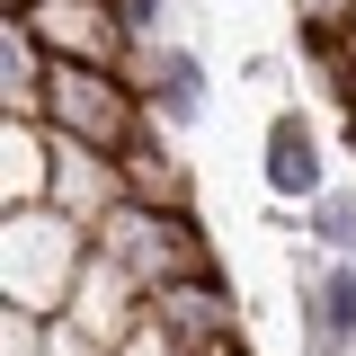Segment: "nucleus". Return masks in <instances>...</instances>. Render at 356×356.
<instances>
[{
  "mask_svg": "<svg viewBox=\"0 0 356 356\" xmlns=\"http://www.w3.org/2000/svg\"><path fill=\"white\" fill-rule=\"evenodd\" d=\"M294 312H303V356H356V259L294 250Z\"/></svg>",
  "mask_w": 356,
  "mask_h": 356,
  "instance_id": "39448f33",
  "label": "nucleus"
},
{
  "mask_svg": "<svg viewBox=\"0 0 356 356\" xmlns=\"http://www.w3.org/2000/svg\"><path fill=\"white\" fill-rule=\"evenodd\" d=\"M27 18V36L54 54V63H89V72H125V9L116 0H36V9H18Z\"/></svg>",
  "mask_w": 356,
  "mask_h": 356,
  "instance_id": "20e7f679",
  "label": "nucleus"
},
{
  "mask_svg": "<svg viewBox=\"0 0 356 356\" xmlns=\"http://www.w3.org/2000/svg\"><path fill=\"white\" fill-rule=\"evenodd\" d=\"M152 321H161L187 356L241 348V294H232V276H187V285H161V294H152Z\"/></svg>",
  "mask_w": 356,
  "mask_h": 356,
  "instance_id": "6e6552de",
  "label": "nucleus"
},
{
  "mask_svg": "<svg viewBox=\"0 0 356 356\" xmlns=\"http://www.w3.org/2000/svg\"><path fill=\"white\" fill-rule=\"evenodd\" d=\"M0 356H54V321H36V312H9V303H0Z\"/></svg>",
  "mask_w": 356,
  "mask_h": 356,
  "instance_id": "2eb2a0df",
  "label": "nucleus"
},
{
  "mask_svg": "<svg viewBox=\"0 0 356 356\" xmlns=\"http://www.w3.org/2000/svg\"><path fill=\"white\" fill-rule=\"evenodd\" d=\"M54 205V125L44 116H0V214Z\"/></svg>",
  "mask_w": 356,
  "mask_h": 356,
  "instance_id": "9b49d317",
  "label": "nucleus"
},
{
  "mask_svg": "<svg viewBox=\"0 0 356 356\" xmlns=\"http://www.w3.org/2000/svg\"><path fill=\"white\" fill-rule=\"evenodd\" d=\"M116 356H187V348H178V339L161 330V321H143V330H134V339H125Z\"/></svg>",
  "mask_w": 356,
  "mask_h": 356,
  "instance_id": "f3484780",
  "label": "nucleus"
},
{
  "mask_svg": "<svg viewBox=\"0 0 356 356\" xmlns=\"http://www.w3.org/2000/svg\"><path fill=\"white\" fill-rule=\"evenodd\" d=\"M303 241L321 250V259H356V178H330V187L303 205Z\"/></svg>",
  "mask_w": 356,
  "mask_h": 356,
  "instance_id": "ddd939ff",
  "label": "nucleus"
},
{
  "mask_svg": "<svg viewBox=\"0 0 356 356\" xmlns=\"http://www.w3.org/2000/svg\"><path fill=\"white\" fill-rule=\"evenodd\" d=\"M89 241L125 267V276H143V294L187 285V276H222V259H214V241H205L196 214H143V205H116Z\"/></svg>",
  "mask_w": 356,
  "mask_h": 356,
  "instance_id": "f03ea898",
  "label": "nucleus"
},
{
  "mask_svg": "<svg viewBox=\"0 0 356 356\" xmlns=\"http://www.w3.org/2000/svg\"><path fill=\"white\" fill-rule=\"evenodd\" d=\"M0 9H9V18H18V9H36V0H0Z\"/></svg>",
  "mask_w": 356,
  "mask_h": 356,
  "instance_id": "a211bd4d",
  "label": "nucleus"
},
{
  "mask_svg": "<svg viewBox=\"0 0 356 356\" xmlns=\"http://www.w3.org/2000/svg\"><path fill=\"white\" fill-rule=\"evenodd\" d=\"M116 205H125L116 152H89V143H72V134H54V214H72L81 232H98Z\"/></svg>",
  "mask_w": 356,
  "mask_h": 356,
  "instance_id": "9d476101",
  "label": "nucleus"
},
{
  "mask_svg": "<svg viewBox=\"0 0 356 356\" xmlns=\"http://www.w3.org/2000/svg\"><path fill=\"white\" fill-rule=\"evenodd\" d=\"M116 178H125V205L143 214H196V170L170 152V125H143L116 152Z\"/></svg>",
  "mask_w": 356,
  "mask_h": 356,
  "instance_id": "1a4fd4ad",
  "label": "nucleus"
},
{
  "mask_svg": "<svg viewBox=\"0 0 356 356\" xmlns=\"http://www.w3.org/2000/svg\"><path fill=\"white\" fill-rule=\"evenodd\" d=\"M134 36H170V0H116Z\"/></svg>",
  "mask_w": 356,
  "mask_h": 356,
  "instance_id": "dca6fc26",
  "label": "nucleus"
},
{
  "mask_svg": "<svg viewBox=\"0 0 356 356\" xmlns=\"http://www.w3.org/2000/svg\"><path fill=\"white\" fill-rule=\"evenodd\" d=\"M54 54L27 36V18H0V116H44Z\"/></svg>",
  "mask_w": 356,
  "mask_h": 356,
  "instance_id": "f8f14e48",
  "label": "nucleus"
},
{
  "mask_svg": "<svg viewBox=\"0 0 356 356\" xmlns=\"http://www.w3.org/2000/svg\"><path fill=\"white\" fill-rule=\"evenodd\" d=\"M348 54H356V36H348Z\"/></svg>",
  "mask_w": 356,
  "mask_h": 356,
  "instance_id": "6ab92c4d",
  "label": "nucleus"
},
{
  "mask_svg": "<svg viewBox=\"0 0 356 356\" xmlns=\"http://www.w3.org/2000/svg\"><path fill=\"white\" fill-rule=\"evenodd\" d=\"M89 259H98V241H89L72 214H54V205L0 214V303H9V312L63 321V312H72V285H81Z\"/></svg>",
  "mask_w": 356,
  "mask_h": 356,
  "instance_id": "f257e3e1",
  "label": "nucleus"
},
{
  "mask_svg": "<svg viewBox=\"0 0 356 356\" xmlns=\"http://www.w3.org/2000/svg\"><path fill=\"white\" fill-rule=\"evenodd\" d=\"M259 178L276 205H312L330 187V152H321V116L312 107H276L259 134Z\"/></svg>",
  "mask_w": 356,
  "mask_h": 356,
  "instance_id": "0eeeda50",
  "label": "nucleus"
},
{
  "mask_svg": "<svg viewBox=\"0 0 356 356\" xmlns=\"http://www.w3.org/2000/svg\"><path fill=\"white\" fill-rule=\"evenodd\" d=\"M205 54H196V44H178V63H170V89H161V98H152V125H196V116H205Z\"/></svg>",
  "mask_w": 356,
  "mask_h": 356,
  "instance_id": "4468645a",
  "label": "nucleus"
},
{
  "mask_svg": "<svg viewBox=\"0 0 356 356\" xmlns=\"http://www.w3.org/2000/svg\"><path fill=\"white\" fill-rule=\"evenodd\" d=\"M44 125L89 143V152H125L134 134L152 125V107L134 98L116 72H89V63H54V81H44Z\"/></svg>",
  "mask_w": 356,
  "mask_h": 356,
  "instance_id": "7ed1b4c3",
  "label": "nucleus"
},
{
  "mask_svg": "<svg viewBox=\"0 0 356 356\" xmlns=\"http://www.w3.org/2000/svg\"><path fill=\"white\" fill-rule=\"evenodd\" d=\"M63 321H72V330H81L98 356H116L134 330L152 321V294H143V276H125V267L98 250V259L81 267V285H72V312H63Z\"/></svg>",
  "mask_w": 356,
  "mask_h": 356,
  "instance_id": "423d86ee",
  "label": "nucleus"
}]
</instances>
